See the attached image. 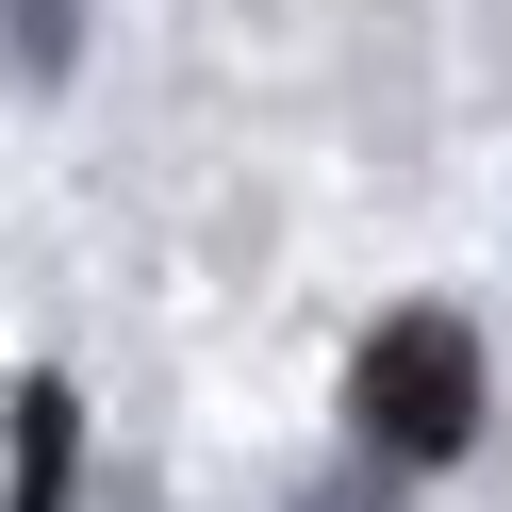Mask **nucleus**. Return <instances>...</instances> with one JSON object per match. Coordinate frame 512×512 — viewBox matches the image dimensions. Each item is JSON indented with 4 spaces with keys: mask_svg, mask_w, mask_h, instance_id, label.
<instances>
[{
    "mask_svg": "<svg viewBox=\"0 0 512 512\" xmlns=\"http://www.w3.org/2000/svg\"><path fill=\"white\" fill-rule=\"evenodd\" d=\"M347 430L380 463H463L479 446V331L463 314H380L364 364H347Z\"/></svg>",
    "mask_w": 512,
    "mask_h": 512,
    "instance_id": "1",
    "label": "nucleus"
},
{
    "mask_svg": "<svg viewBox=\"0 0 512 512\" xmlns=\"http://www.w3.org/2000/svg\"><path fill=\"white\" fill-rule=\"evenodd\" d=\"M83 479V397L67 380H17V430H0V512H67Z\"/></svg>",
    "mask_w": 512,
    "mask_h": 512,
    "instance_id": "2",
    "label": "nucleus"
},
{
    "mask_svg": "<svg viewBox=\"0 0 512 512\" xmlns=\"http://www.w3.org/2000/svg\"><path fill=\"white\" fill-rule=\"evenodd\" d=\"M0 17H17V67H34V83H50V67H67V34H83L67 0H0Z\"/></svg>",
    "mask_w": 512,
    "mask_h": 512,
    "instance_id": "3",
    "label": "nucleus"
}]
</instances>
